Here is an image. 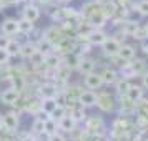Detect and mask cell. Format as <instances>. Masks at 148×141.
<instances>
[{"label": "cell", "mask_w": 148, "mask_h": 141, "mask_svg": "<svg viewBox=\"0 0 148 141\" xmlns=\"http://www.w3.org/2000/svg\"><path fill=\"white\" fill-rule=\"evenodd\" d=\"M121 43L116 38H112V37H107V40L101 43V50H103V53L108 55V57H115V55L118 53V50H120Z\"/></svg>", "instance_id": "cell-1"}, {"label": "cell", "mask_w": 148, "mask_h": 141, "mask_svg": "<svg viewBox=\"0 0 148 141\" xmlns=\"http://www.w3.org/2000/svg\"><path fill=\"white\" fill-rule=\"evenodd\" d=\"M20 98V91L17 88H7L0 93V101L3 105H15Z\"/></svg>", "instance_id": "cell-2"}, {"label": "cell", "mask_w": 148, "mask_h": 141, "mask_svg": "<svg viewBox=\"0 0 148 141\" xmlns=\"http://www.w3.org/2000/svg\"><path fill=\"white\" fill-rule=\"evenodd\" d=\"M97 100H98V96H97L95 91H92V90H88V91H82L80 96H78V103L82 105V108L95 106V105H97Z\"/></svg>", "instance_id": "cell-3"}, {"label": "cell", "mask_w": 148, "mask_h": 141, "mask_svg": "<svg viewBox=\"0 0 148 141\" xmlns=\"http://www.w3.org/2000/svg\"><path fill=\"white\" fill-rule=\"evenodd\" d=\"M0 28H2V33L7 35V37H12V35H15L18 32L15 18H3V22L0 23Z\"/></svg>", "instance_id": "cell-4"}, {"label": "cell", "mask_w": 148, "mask_h": 141, "mask_svg": "<svg viewBox=\"0 0 148 141\" xmlns=\"http://www.w3.org/2000/svg\"><path fill=\"white\" fill-rule=\"evenodd\" d=\"M85 85H87L90 90H98V88L103 85L100 73H88V75H85Z\"/></svg>", "instance_id": "cell-5"}, {"label": "cell", "mask_w": 148, "mask_h": 141, "mask_svg": "<svg viewBox=\"0 0 148 141\" xmlns=\"http://www.w3.org/2000/svg\"><path fill=\"white\" fill-rule=\"evenodd\" d=\"M22 18L35 23V22L40 18V10H38V7L37 5H27V7L23 8V17Z\"/></svg>", "instance_id": "cell-6"}, {"label": "cell", "mask_w": 148, "mask_h": 141, "mask_svg": "<svg viewBox=\"0 0 148 141\" xmlns=\"http://www.w3.org/2000/svg\"><path fill=\"white\" fill-rule=\"evenodd\" d=\"M2 125L7 129H15L18 126V114L17 113H7L2 116Z\"/></svg>", "instance_id": "cell-7"}, {"label": "cell", "mask_w": 148, "mask_h": 141, "mask_svg": "<svg viewBox=\"0 0 148 141\" xmlns=\"http://www.w3.org/2000/svg\"><path fill=\"white\" fill-rule=\"evenodd\" d=\"M141 96H143V90H141V87L130 85V88H128V91H127V100L132 101V103H135V101L141 100Z\"/></svg>", "instance_id": "cell-8"}, {"label": "cell", "mask_w": 148, "mask_h": 141, "mask_svg": "<svg viewBox=\"0 0 148 141\" xmlns=\"http://www.w3.org/2000/svg\"><path fill=\"white\" fill-rule=\"evenodd\" d=\"M17 28H18V33L28 35L35 30V23L25 20V18H20V20H17Z\"/></svg>", "instance_id": "cell-9"}, {"label": "cell", "mask_w": 148, "mask_h": 141, "mask_svg": "<svg viewBox=\"0 0 148 141\" xmlns=\"http://www.w3.org/2000/svg\"><path fill=\"white\" fill-rule=\"evenodd\" d=\"M58 105H57V100L55 98H42V101H40V110L45 111V113H48V114L53 113V110Z\"/></svg>", "instance_id": "cell-10"}, {"label": "cell", "mask_w": 148, "mask_h": 141, "mask_svg": "<svg viewBox=\"0 0 148 141\" xmlns=\"http://www.w3.org/2000/svg\"><path fill=\"white\" fill-rule=\"evenodd\" d=\"M35 47H37V52H40L42 55H45V57H47V55L52 53V50H53V43H50L47 38H40L38 43H37Z\"/></svg>", "instance_id": "cell-11"}, {"label": "cell", "mask_w": 148, "mask_h": 141, "mask_svg": "<svg viewBox=\"0 0 148 141\" xmlns=\"http://www.w3.org/2000/svg\"><path fill=\"white\" fill-rule=\"evenodd\" d=\"M40 93H42V98H55L57 96V87L52 85V83H43L40 87Z\"/></svg>", "instance_id": "cell-12"}, {"label": "cell", "mask_w": 148, "mask_h": 141, "mask_svg": "<svg viewBox=\"0 0 148 141\" xmlns=\"http://www.w3.org/2000/svg\"><path fill=\"white\" fill-rule=\"evenodd\" d=\"M60 57H57L55 53H50L45 57V61H43V67L52 68V70H58L60 68Z\"/></svg>", "instance_id": "cell-13"}, {"label": "cell", "mask_w": 148, "mask_h": 141, "mask_svg": "<svg viewBox=\"0 0 148 141\" xmlns=\"http://www.w3.org/2000/svg\"><path fill=\"white\" fill-rule=\"evenodd\" d=\"M93 68H95V61L90 60V58H80V63H78V70L82 73H93Z\"/></svg>", "instance_id": "cell-14"}, {"label": "cell", "mask_w": 148, "mask_h": 141, "mask_svg": "<svg viewBox=\"0 0 148 141\" xmlns=\"http://www.w3.org/2000/svg\"><path fill=\"white\" fill-rule=\"evenodd\" d=\"M37 52V47H35V43H32V42H27V43H23V45H20V57H23V58H30L32 55Z\"/></svg>", "instance_id": "cell-15"}, {"label": "cell", "mask_w": 148, "mask_h": 141, "mask_svg": "<svg viewBox=\"0 0 148 141\" xmlns=\"http://www.w3.org/2000/svg\"><path fill=\"white\" fill-rule=\"evenodd\" d=\"M116 55L120 57L121 60H132L135 57V48L132 47V45H121Z\"/></svg>", "instance_id": "cell-16"}, {"label": "cell", "mask_w": 148, "mask_h": 141, "mask_svg": "<svg viewBox=\"0 0 148 141\" xmlns=\"http://www.w3.org/2000/svg\"><path fill=\"white\" fill-rule=\"evenodd\" d=\"M75 125H77V123H75V121L72 120L68 114L65 116V118H62V120L58 121V128H60V129H63V131H67V133L73 131V129H75Z\"/></svg>", "instance_id": "cell-17"}, {"label": "cell", "mask_w": 148, "mask_h": 141, "mask_svg": "<svg viewBox=\"0 0 148 141\" xmlns=\"http://www.w3.org/2000/svg\"><path fill=\"white\" fill-rule=\"evenodd\" d=\"M88 40H90V43L92 45H100L107 40V37H105V33L103 32H100V30H95V32H92V33L88 35Z\"/></svg>", "instance_id": "cell-18"}, {"label": "cell", "mask_w": 148, "mask_h": 141, "mask_svg": "<svg viewBox=\"0 0 148 141\" xmlns=\"http://www.w3.org/2000/svg\"><path fill=\"white\" fill-rule=\"evenodd\" d=\"M100 76H101V81H103L105 85H112V83L116 81V72L112 70V68H107L103 73H100Z\"/></svg>", "instance_id": "cell-19"}, {"label": "cell", "mask_w": 148, "mask_h": 141, "mask_svg": "<svg viewBox=\"0 0 148 141\" xmlns=\"http://www.w3.org/2000/svg\"><path fill=\"white\" fill-rule=\"evenodd\" d=\"M57 128H58V123L50 118L48 121H45V123H43V133L47 134V136H52V134L57 133Z\"/></svg>", "instance_id": "cell-20"}, {"label": "cell", "mask_w": 148, "mask_h": 141, "mask_svg": "<svg viewBox=\"0 0 148 141\" xmlns=\"http://www.w3.org/2000/svg\"><path fill=\"white\" fill-rule=\"evenodd\" d=\"M85 116H87V114H85V110H83L82 106L73 108V110H72V113H70V118H72L75 123H78V121H83V120H85Z\"/></svg>", "instance_id": "cell-21"}, {"label": "cell", "mask_w": 148, "mask_h": 141, "mask_svg": "<svg viewBox=\"0 0 148 141\" xmlns=\"http://www.w3.org/2000/svg\"><path fill=\"white\" fill-rule=\"evenodd\" d=\"M65 116H67V108H65V106H57L53 110V113L50 114V118H52V120H55L57 123H58L62 118H65Z\"/></svg>", "instance_id": "cell-22"}, {"label": "cell", "mask_w": 148, "mask_h": 141, "mask_svg": "<svg viewBox=\"0 0 148 141\" xmlns=\"http://www.w3.org/2000/svg\"><path fill=\"white\" fill-rule=\"evenodd\" d=\"M5 50L8 52L10 57H17V55L20 53V43H18V42H15V40H10V43L7 45Z\"/></svg>", "instance_id": "cell-23"}, {"label": "cell", "mask_w": 148, "mask_h": 141, "mask_svg": "<svg viewBox=\"0 0 148 141\" xmlns=\"http://www.w3.org/2000/svg\"><path fill=\"white\" fill-rule=\"evenodd\" d=\"M28 61L34 65V67H38V65H43V61H45V55H42L40 52H35L30 58H28Z\"/></svg>", "instance_id": "cell-24"}, {"label": "cell", "mask_w": 148, "mask_h": 141, "mask_svg": "<svg viewBox=\"0 0 148 141\" xmlns=\"http://www.w3.org/2000/svg\"><path fill=\"white\" fill-rule=\"evenodd\" d=\"M65 60H67V65H65V67L73 68V67H78V63H80V57L75 55V53H70V55H67Z\"/></svg>", "instance_id": "cell-25"}, {"label": "cell", "mask_w": 148, "mask_h": 141, "mask_svg": "<svg viewBox=\"0 0 148 141\" xmlns=\"http://www.w3.org/2000/svg\"><path fill=\"white\" fill-rule=\"evenodd\" d=\"M128 88H130V83H128V80H120L118 83H116V91H118L120 95H121V93L127 95Z\"/></svg>", "instance_id": "cell-26"}, {"label": "cell", "mask_w": 148, "mask_h": 141, "mask_svg": "<svg viewBox=\"0 0 148 141\" xmlns=\"http://www.w3.org/2000/svg\"><path fill=\"white\" fill-rule=\"evenodd\" d=\"M136 10H138L141 15L147 17L148 15V0H141V2H138V3H136Z\"/></svg>", "instance_id": "cell-27"}, {"label": "cell", "mask_w": 148, "mask_h": 141, "mask_svg": "<svg viewBox=\"0 0 148 141\" xmlns=\"http://www.w3.org/2000/svg\"><path fill=\"white\" fill-rule=\"evenodd\" d=\"M121 73H123V76H127V78H130V76H135V72L133 68H132V65L130 63H127V65H123V68H121Z\"/></svg>", "instance_id": "cell-28"}, {"label": "cell", "mask_w": 148, "mask_h": 141, "mask_svg": "<svg viewBox=\"0 0 148 141\" xmlns=\"http://www.w3.org/2000/svg\"><path fill=\"white\" fill-rule=\"evenodd\" d=\"M130 65H132V68H133L135 73H140L141 70L145 68V61L143 60H136V61H133V63H130Z\"/></svg>", "instance_id": "cell-29"}, {"label": "cell", "mask_w": 148, "mask_h": 141, "mask_svg": "<svg viewBox=\"0 0 148 141\" xmlns=\"http://www.w3.org/2000/svg\"><path fill=\"white\" fill-rule=\"evenodd\" d=\"M133 37H135V38H138V40H143V38H147L148 35H147V32H145V27H143V28L136 27V30L133 32Z\"/></svg>", "instance_id": "cell-30"}, {"label": "cell", "mask_w": 148, "mask_h": 141, "mask_svg": "<svg viewBox=\"0 0 148 141\" xmlns=\"http://www.w3.org/2000/svg\"><path fill=\"white\" fill-rule=\"evenodd\" d=\"M10 58H12V57L8 55L7 50H0V67H2V65H7Z\"/></svg>", "instance_id": "cell-31"}, {"label": "cell", "mask_w": 148, "mask_h": 141, "mask_svg": "<svg viewBox=\"0 0 148 141\" xmlns=\"http://www.w3.org/2000/svg\"><path fill=\"white\" fill-rule=\"evenodd\" d=\"M32 131L34 133H43V123L38 120H35L34 125H32Z\"/></svg>", "instance_id": "cell-32"}, {"label": "cell", "mask_w": 148, "mask_h": 141, "mask_svg": "<svg viewBox=\"0 0 148 141\" xmlns=\"http://www.w3.org/2000/svg\"><path fill=\"white\" fill-rule=\"evenodd\" d=\"M10 43V37H7V35H0V50H5L7 48V45Z\"/></svg>", "instance_id": "cell-33"}, {"label": "cell", "mask_w": 148, "mask_h": 141, "mask_svg": "<svg viewBox=\"0 0 148 141\" xmlns=\"http://www.w3.org/2000/svg\"><path fill=\"white\" fill-rule=\"evenodd\" d=\"M35 120H38V121H42V123H45V121H48L50 120V114L48 113H45V111H38V113H37V118H35Z\"/></svg>", "instance_id": "cell-34"}, {"label": "cell", "mask_w": 148, "mask_h": 141, "mask_svg": "<svg viewBox=\"0 0 148 141\" xmlns=\"http://www.w3.org/2000/svg\"><path fill=\"white\" fill-rule=\"evenodd\" d=\"M48 141H65V138H63L62 134L55 133V134H52V136H48Z\"/></svg>", "instance_id": "cell-35"}, {"label": "cell", "mask_w": 148, "mask_h": 141, "mask_svg": "<svg viewBox=\"0 0 148 141\" xmlns=\"http://www.w3.org/2000/svg\"><path fill=\"white\" fill-rule=\"evenodd\" d=\"M141 81H143V87H147V88H148V72L143 75V76H141Z\"/></svg>", "instance_id": "cell-36"}, {"label": "cell", "mask_w": 148, "mask_h": 141, "mask_svg": "<svg viewBox=\"0 0 148 141\" xmlns=\"http://www.w3.org/2000/svg\"><path fill=\"white\" fill-rule=\"evenodd\" d=\"M62 3H70V2H72V0H60Z\"/></svg>", "instance_id": "cell-37"}, {"label": "cell", "mask_w": 148, "mask_h": 141, "mask_svg": "<svg viewBox=\"0 0 148 141\" xmlns=\"http://www.w3.org/2000/svg\"><path fill=\"white\" fill-rule=\"evenodd\" d=\"M42 3H48V2H50V0H40Z\"/></svg>", "instance_id": "cell-38"}, {"label": "cell", "mask_w": 148, "mask_h": 141, "mask_svg": "<svg viewBox=\"0 0 148 141\" xmlns=\"http://www.w3.org/2000/svg\"><path fill=\"white\" fill-rule=\"evenodd\" d=\"M145 32H147V35H148V23L145 25Z\"/></svg>", "instance_id": "cell-39"}, {"label": "cell", "mask_w": 148, "mask_h": 141, "mask_svg": "<svg viewBox=\"0 0 148 141\" xmlns=\"http://www.w3.org/2000/svg\"><path fill=\"white\" fill-rule=\"evenodd\" d=\"M14 2H25V0H14Z\"/></svg>", "instance_id": "cell-40"}, {"label": "cell", "mask_w": 148, "mask_h": 141, "mask_svg": "<svg viewBox=\"0 0 148 141\" xmlns=\"http://www.w3.org/2000/svg\"><path fill=\"white\" fill-rule=\"evenodd\" d=\"M0 125H2V114H0Z\"/></svg>", "instance_id": "cell-41"}]
</instances>
